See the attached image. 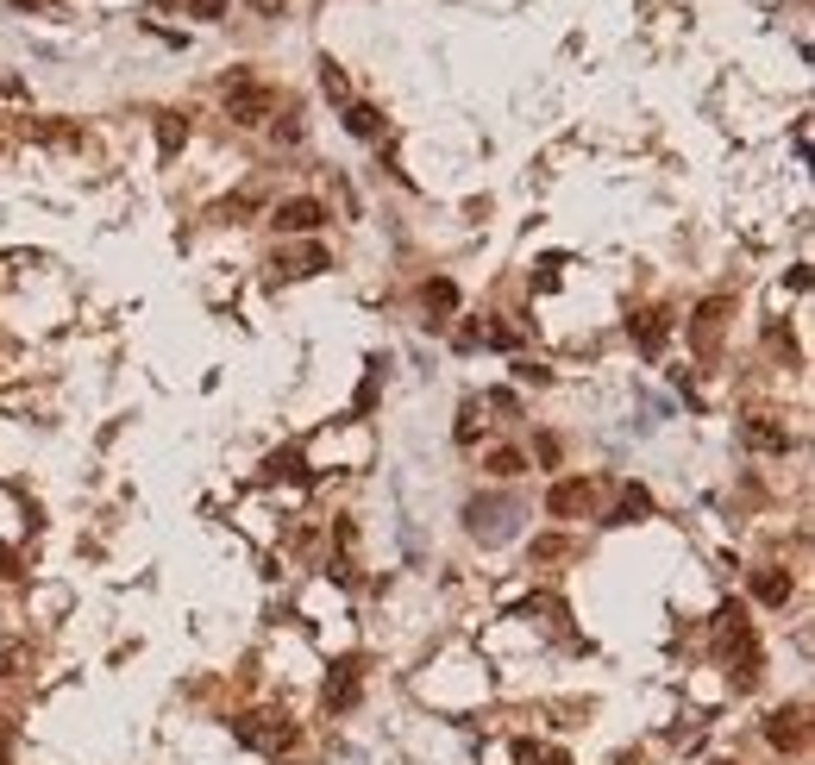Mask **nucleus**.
<instances>
[{"instance_id":"obj_1","label":"nucleus","mask_w":815,"mask_h":765,"mask_svg":"<svg viewBox=\"0 0 815 765\" xmlns=\"http://www.w3.org/2000/svg\"><path fill=\"white\" fill-rule=\"evenodd\" d=\"M226 113H232L239 126H258V120H270V113H276V95L239 69V76H226Z\"/></svg>"},{"instance_id":"obj_2","label":"nucleus","mask_w":815,"mask_h":765,"mask_svg":"<svg viewBox=\"0 0 815 765\" xmlns=\"http://www.w3.org/2000/svg\"><path fill=\"white\" fill-rule=\"evenodd\" d=\"M232 734H239L245 747H258V753H289V747H295V728L283 722V715H270V709L239 715V722H232Z\"/></svg>"},{"instance_id":"obj_3","label":"nucleus","mask_w":815,"mask_h":765,"mask_svg":"<svg viewBox=\"0 0 815 765\" xmlns=\"http://www.w3.org/2000/svg\"><path fill=\"white\" fill-rule=\"evenodd\" d=\"M270 226H276V233H320V226H326V207H320L314 195H289V201L270 214Z\"/></svg>"},{"instance_id":"obj_4","label":"nucleus","mask_w":815,"mask_h":765,"mask_svg":"<svg viewBox=\"0 0 815 765\" xmlns=\"http://www.w3.org/2000/svg\"><path fill=\"white\" fill-rule=\"evenodd\" d=\"M326 703L333 709H352L358 703V659H339L333 678H326Z\"/></svg>"},{"instance_id":"obj_5","label":"nucleus","mask_w":815,"mask_h":765,"mask_svg":"<svg viewBox=\"0 0 815 765\" xmlns=\"http://www.w3.org/2000/svg\"><path fill=\"white\" fill-rule=\"evenodd\" d=\"M546 508H552V515H584V508H590V483H558V490L546 496Z\"/></svg>"},{"instance_id":"obj_6","label":"nucleus","mask_w":815,"mask_h":765,"mask_svg":"<svg viewBox=\"0 0 815 765\" xmlns=\"http://www.w3.org/2000/svg\"><path fill=\"white\" fill-rule=\"evenodd\" d=\"M765 734H772V747H803V709H778Z\"/></svg>"},{"instance_id":"obj_7","label":"nucleus","mask_w":815,"mask_h":765,"mask_svg":"<svg viewBox=\"0 0 815 765\" xmlns=\"http://www.w3.org/2000/svg\"><path fill=\"white\" fill-rule=\"evenodd\" d=\"M747 446H753V452H784V446H790V433H784V427H772V421L759 414V421H747Z\"/></svg>"},{"instance_id":"obj_8","label":"nucleus","mask_w":815,"mask_h":765,"mask_svg":"<svg viewBox=\"0 0 815 765\" xmlns=\"http://www.w3.org/2000/svg\"><path fill=\"white\" fill-rule=\"evenodd\" d=\"M753 596L772 602V609H778V602H790V571H772V565H765V571L753 577Z\"/></svg>"},{"instance_id":"obj_9","label":"nucleus","mask_w":815,"mask_h":765,"mask_svg":"<svg viewBox=\"0 0 815 765\" xmlns=\"http://www.w3.org/2000/svg\"><path fill=\"white\" fill-rule=\"evenodd\" d=\"M345 126H352L358 138H383V113H377V107H364V101H358L352 113H345Z\"/></svg>"},{"instance_id":"obj_10","label":"nucleus","mask_w":815,"mask_h":765,"mask_svg":"<svg viewBox=\"0 0 815 765\" xmlns=\"http://www.w3.org/2000/svg\"><path fill=\"white\" fill-rule=\"evenodd\" d=\"M182 138H189V113H163V120H157V145H163V151H176Z\"/></svg>"},{"instance_id":"obj_11","label":"nucleus","mask_w":815,"mask_h":765,"mask_svg":"<svg viewBox=\"0 0 815 765\" xmlns=\"http://www.w3.org/2000/svg\"><path fill=\"white\" fill-rule=\"evenodd\" d=\"M634 333H640V352H659L671 327H665V314H640V327H634Z\"/></svg>"},{"instance_id":"obj_12","label":"nucleus","mask_w":815,"mask_h":765,"mask_svg":"<svg viewBox=\"0 0 815 765\" xmlns=\"http://www.w3.org/2000/svg\"><path fill=\"white\" fill-rule=\"evenodd\" d=\"M421 301H427V308H439V314H446V308H458V289L446 283V276H439V283H427V289H421Z\"/></svg>"},{"instance_id":"obj_13","label":"nucleus","mask_w":815,"mask_h":765,"mask_svg":"<svg viewBox=\"0 0 815 765\" xmlns=\"http://www.w3.org/2000/svg\"><path fill=\"white\" fill-rule=\"evenodd\" d=\"M640 515H652V496L646 490H627L621 508H615V521H640Z\"/></svg>"},{"instance_id":"obj_14","label":"nucleus","mask_w":815,"mask_h":765,"mask_svg":"<svg viewBox=\"0 0 815 765\" xmlns=\"http://www.w3.org/2000/svg\"><path fill=\"white\" fill-rule=\"evenodd\" d=\"M721 314H728V301H709V308L696 314V339H703V345H715V320Z\"/></svg>"},{"instance_id":"obj_15","label":"nucleus","mask_w":815,"mask_h":765,"mask_svg":"<svg viewBox=\"0 0 815 765\" xmlns=\"http://www.w3.org/2000/svg\"><path fill=\"white\" fill-rule=\"evenodd\" d=\"M320 88H326V95H333V101H345V95H352V82H345V69H333V63L320 69Z\"/></svg>"},{"instance_id":"obj_16","label":"nucleus","mask_w":815,"mask_h":765,"mask_svg":"<svg viewBox=\"0 0 815 765\" xmlns=\"http://www.w3.org/2000/svg\"><path fill=\"white\" fill-rule=\"evenodd\" d=\"M264 477H301V458L295 452H276L270 465H264Z\"/></svg>"},{"instance_id":"obj_17","label":"nucleus","mask_w":815,"mask_h":765,"mask_svg":"<svg viewBox=\"0 0 815 765\" xmlns=\"http://www.w3.org/2000/svg\"><path fill=\"white\" fill-rule=\"evenodd\" d=\"M489 471H496V477H515V471H521V452H496V458H489Z\"/></svg>"},{"instance_id":"obj_18","label":"nucleus","mask_w":815,"mask_h":765,"mask_svg":"<svg viewBox=\"0 0 815 765\" xmlns=\"http://www.w3.org/2000/svg\"><path fill=\"white\" fill-rule=\"evenodd\" d=\"M458 439H477V402L458 414Z\"/></svg>"},{"instance_id":"obj_19","label":"nucleus","mask_w":815,"mask_h":765,"mask_svg":"<svg viewBox=\"0 0 815 765\" xmlns=\"http://www.w3.org/2000/svg\"><path fill=\"white\" fill-rule=\"evenodd\" d=\"M251 7H258V13H283V0H251Z\"/></svg>"},{"instance_id":"obj_20","label":"nucleus","mask_w":815,"mask_h":765,"mask_svg":"<svg viewBox=\"0 0 815 765\" xmlns=\"http://www.w3.org/2000/svg\"><path fill=\"white\" fill-rule=\"evenodd\" d=\"M13 753V734H7V722H0V759H7Z\"/></svg>"},{"instance_id":"obj_21","label":"nucleus","mask_w":815,"mask_h":765,"mask_svg":"<svg viewBox=\"0 0 815 765\" xmlns=\"http://www.w3.org/2000/svg\"><path fill=\"white\" fill-rule=\"evenodd\" d=\"M13 7H38V0H13Z\"/></svg>"}]
</instances>
